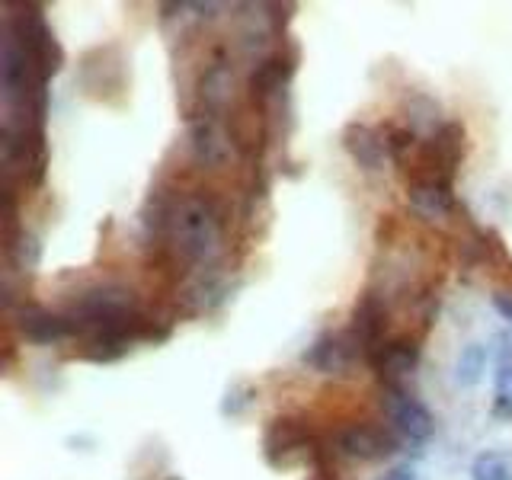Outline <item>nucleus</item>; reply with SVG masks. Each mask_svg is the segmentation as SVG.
Instances as JSON below:
<instances>
[{
    "mask_svg": "<svg viewBox=\"0 0 512 480\" xmlns=\"http://www.w3.org/2000/svg\"><path fill=\"white\" fill-rule=\"evenodd\" d=\"M224 205L212 196H173L170 224L164 244H157V253H170L176 263H205L212 260L221 240Z\"/></svg>",
    "mask_w": 512,
    "mask_h": 480,
    "instance_id": "nucleus-1",
    "label": "nucleus"
},
{
    "mask_svg": "<svg viewBox=\"0 0 512 480\" xmlns=\"http://www.w3.org/2000/svg\"><path fill=\"white\" fill-rule=\"evenodd\" d=\"M384 480H416V474H413V468H410V464H400V468H394L388 477H384Z\"/></svg>",
    "mask_w": 512,
    "mask_h": 480,
    "instance_id": "nucleus-23",
    "label": "nucleus"
},
{
    "mask_svg": "<svg viewBox=\"0 0 512 480\" xmlns=\"http://www.w3.org/2000/svg\"><path fill=\"white\" fill-rule=\"evenodd\" d=\"M253 397H256V391L250 388V384L237 381V384H231V388H228V394H224V400H221V413H224V416H240V413H244V410L253 404Z\"/></svg>",
    "mask_w": 512,
    "mask_h": 480,
    "instance_id": "nucleus-20",
    "label": "nucleus"
},
{
    "mask_svg": "<svg viewBox=\"0 0 512 480\" xmlns=\"http://www.w3.org/2000/svg\"><path fill=\"white\" fill-rule=\"evenodd\" d=\"M493 304H496V311H500L506 320H512V295H506V292H503V295H496Z\"/></svg>",
    "mask_w": 512,
    "mask_h": 480,
    "instance_id": "nucleus-22",
    "label": "nucleus"
},
{
    "mask_svg": "<svg viewBox=\"0 0 512 480\" xmlns=\"http://www.w3.org/2000/svg\"><path fill=\"white\" fill-rule=\"evenodd\" d=\"M480 240V260H484L487 266H496L500 272H512V256L503 244V237L496 231H480L477 234Z\"/></svg>",
    "mask_w": 512,
    "mask_h": 480,
    "instance_id": "nucleus-19",
    "label": "nucleus"
},
{
    "mask_svg": "<svg viewBox=\"0 0 512 480\" xmlns=\"http://www.w3.org/2000/svg\"><path fill=\"white\" fill-rule=\"evenodd\" d=\"M298 58L301 48L292 39H282V48H276L272 55H266L250 74V100H256L260 106H266L272 96H279L288 80L298 71Z\"/></svg>",
    "mask_w": 512,
    "mask_h": 480,
    "instance_id": "nucleus-4",
    "label": "nucleus"
},
{
    "mask_svg": "<svg viewBox=\"0 0 512 480\" xmlns=\"http://www.w3.org/2000/svg\"><path fill=\"white\" fill-rule=\"evenodd\" d=\"M407 199L413 205V212H420L429 221L448 218L458 208L448 186H407Z\"/></svg>",
    "mask_w": 512,
    "mask_h": 480,
    "instance_id": "nucleus-15",
    "label": "nucleus"
},
{
    "mask_svg": "<svg viewBox=\"0 0 512 480\" xmlns=\"http://www.w3.org/2000/svg\"><path fill=\"white\" fill-rule=\"evenodd\" d=\"M4 253H7V260H10L16 269H20V272H32V269L39 266L42 247H39V240H36V237H32V234L23 228V234L16 237V240H13V244H10Z\"/></svg>",
    "mask_w": 512,
    "mask_h": 480,
    "instance_id": "nucleus-17",
    "label": "nucleus"
},
{
    "mask_svg": "<svg viewBox=\"0 0 512 480\" xmlns=\"http://www.w3.org/2000/svg\"><path fill=\"white\" fill-rule=\"evenodd\" d=\"M100 52L90 48L80 61V87H84L87 96L93 100H119L125 93V61L119 55L116 45H109V55H106V68H100Z\"/></svg>",
    "mask_w": 512,
    "mask_h": 480,
    "instance_id": "nucleus-6",
    "label": "nucleus"
},
{
    "mask_svg": "<svg viewBox=\"0 0 512 480\" xmlns=\"http://www.w3.org/2000/svg\"><path fill=\"white\" fill-rule=\"evenodd\" d=\"M336 452L352 461H381L397 452V436L375 423H352L336 436Z\"/></svg>",
    "mask_w": 512,
    "mask_h": 480,
    "instance_id": "nucleus-7",
    "label": "nucleus"
},
{
    "mask_svg": "<svg viewBox=\"0 0 512 480\" xmlns=\"http://www.w3.org/2000/svg\"><path fill=\"white\" fill-rule=\"evenodd\" d=\"M343 148L349 151V157L368 173H375L384 167L388 160V135H381L375 125H365V122H352L346 125L343 132Z\"/></svg>",
    "mask_w": 512,
    "mask_h": 480,
    "instance_id": "nucleus-12",
    "label": "nucleus"
},
{
    "mask_svg": "<svg viewBox=\"0 0 512 480\" xmlns=\"http://www.w3.org/2000/svg\"><path fill=\"white\" fill-rule=\"evenodd\" d=\"M487 356H490V349H487L484 343L464 346V349H461V356H458V365H455V381L464 384V388H471V384H477L480 375H484V368H487Z\"/></svg>",
    "mask_w": 512,
    "mask_h": 480,
    "instance_id": "nucleus-16",
    "label": "nucleus"
},
{
    "mask_svg": "<svg viewBox=\"0 0 512 480\" xmlns=\"http://www.w3.org/2000/svg\"><path fill=\"white\" fill-rule=\"evenodd\" d=\"M349 336L356 349L365 356V362L375 356V352L391 340L394 333H388V304L378 292H365L352 311V327Z\"/></svg>",
    "mask_w": 512,
    "mask_h": 480,
    "instance_id": "nucleus-5",
    "label": "nucleus"
},
{
    "mask_svg": "<svg viewBox=\"0 0 512 480\" xmlns=\"http://www.w3.org/2000/svg\"><path fill=\"white\" fill-rule=\"evenodd\" d=\"M13 324L20 330L23 340L36 346H55L61 340H68V336H74V324L68 320V314H55L48 308H39V304H20Z\"/></svg>",
    "mask_w": 512,
    "mask_h": 480,
    "instance_id": "nucleus-9",
    "label": "nucleus"
},
{
    "mask_svg": "<svg viewBox=\"0 0 512 480\" xmlns=\"http://www.w3.org/2000/svg\"><path fill=\"white\" fill-rule=\"evenodd\" d=\"M192 157H196V164L202 167H221L224 160L231 154V138L228 132H221L218 119H196L192 122Z\"/></svg>",
    "mask_w": 512,
    "mask_h": 480,
    "instance_id": "nucleus-13",
    "label": "nucleus"
},
{
    "mask_svg": "<svg viewBox=\"0 0 512 480\" xmlns=\"http://www.w3.org/2000/svg\"><path fill=\"white\" fill-rule=\"evenodd\" d=\"M359 356L356 343H352L349 333H324L304 349V365H311L320 375H346V368L352 359Z\"/></svg>",
    "mask_w": 512,
    "mask_h": 480,
    "instance_id": "nucleus-11",
    "label": "nucleus"
},
{
    "mask_svg": "<svg viewBox=\"0 0 512 480\" xmlns=\"http://www.w3.org/2000/svg\"><path fill=\"white\" fill-rule=\"evenodd\" d=\"M256 100H240L231 106L228 112V138H231V148L244 157H260L266 148V116Z\"/></svg>",
    "mask_w": 512,
    "mask_h": 480,
    "instance_id": "nucleus-8",
    "label": "nucleus"
},
{
    "mask_svg": "<svg viewBox=\"0 0 512 480\" xmlns=\"http://www.w3.org/2000/svg\"><path fill=\"white\" fill-rule=\"evenodd\" d=\"M7 36L16 42V48L23 52L29 71L36 74L42 84H48L64 64V52L55 39L52 26L45 23L42 7L26 4L20 7V13H13L7 20Z\"/></svg>",
    "mask_w": 512,
    "mask_h": 480,
    "instance_id": "nucleus-2",
    "label": "nucleus"
},
{
    "mask_svg": "<svg viewBox=\"0 0 512 480\" xmlns=\"http://www.w3.org/2000/svg\"><path fill=\"white\" fill-rule=\"evenodd\" d=\"M167 480H183V477H167Z\"/></svg>",
    "mask_w": 512,
    "mask_h": 480,
    "instance_id": "nucleus-25",
    "label": "nucleus"
},
{
    "mask_svg": "<svg viewBox=\"0 0 512 480\" xmlns=\"http://www.w3.org/2000/svg\"><path fill=\"white\" fill-rule=\"evenodd\" d=\"M464 125L461 122H442L436 132H432V148H436L439 160H442V167L448 173V180L455 183V173L461 167V160H464Z\"/></svg>",
    "mask_w": 512,
    "mask_h": 480,
    "instance_id": "nucleus-14",
    "label": "nucleus"
},
{
    "mask_svg": "<svg viewBox=\"0 0 512 480\" xmlns=\"http://www.w3.org/2000/svg\"><path fill=\"white\" fill-rule=\"evenodd\" d=\"M493 413L512 420V365H503L500 372H496V407H493Z\"/></svg>",
    "mask_w": 512,
    "mask_h": 480,
    "instance_id": "nucleus-21",
    "label": "nucleus"
},
{
    "mask_svg": "<svg viewBox=\"0 0 512 480\" xmlns=\"http://www.w3.org/2000/svg\"><path fill=\"white\" fill-rule=\"evenodd\" d=\"M263 458L269 468H292L301 461H314L324 471V448L317 432L301 416H276L263 432Z\"/></svg>",
    "mask_w": 512,
    "mask_h": 480,
    "instance_id": "nucleus-3",
    "label": "nucleus"
},
{
    "mask_svg": "<svg viewBox=\"0 0 512 480\" xmlns=\"http://www.w3.org/2000/svg\"><path fill=\"white\" fill-rule=\"evenodd\" d=\"M471 480H512V458L503 452H484L474 461Z\"/></svg>",
    "mask_w": 512,
    "mask_h": 480,
    "instance_id": "nucleus-18",
    "label": "nucleus"
},
{
    "mask_svg": "<svg viewBox=\"0 0 512 480\" xmlns=\"http://www.w3.org/2000/svg\"><path fill=\"white\" fill-rule=\"evenodd\" d=\"M314 480H333V474H330V471H320V474H317Z\"/></svg>",
    "mask_w": 512,
    "mask_h": 480,
    "instance_id": "nucleus-24",
    "label": "nucleus"
},
{
    "mask_svg": "<svg viewBox=\"0 0 512 480\" xmlns=\"http://www.w3.org/2000/svg\"><path fill=\"white\" fill-rule=\"evenodd\" d=\"M384 407H388L394 426L404 432L410 442H426L432 436V429H436L432 413L404 388H384Z\"/></svg>",
    "mask_w": 512,
    "mask_h": 480,
    "instance_id": "nucleus-10",
    "label": "nucleus"
}]
</instances>
